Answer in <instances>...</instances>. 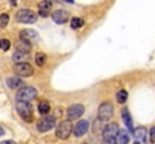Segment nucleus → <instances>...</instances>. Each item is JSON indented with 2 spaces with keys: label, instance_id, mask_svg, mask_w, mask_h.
<instances>
[{
  "label": "nucleus",
  "instance_id": "obj_1",
  "mask_svg": "<svg viewBox=\"0 0 155 144\" xmlns=\"http://www.w3.org/2000/svg\"><path fill=\"white\" fill-rule=\"evenodd\" d=\"M36 96H38V92H36L35 87L26 86V87L18 89V92H17V102H27V104H30Z\"/></svg>",
  "mask_w": 155,
  "mask_h": 144
},
{
  "label": "nucleus",
  "instance_id": "obj_2",
  "mask_svg": "<svg viewBox=\"0 0 155 144\" xmlns=\"http://www.w3.org/2000/svg\"><path fill=\"white\" fill-rule=\"evenodd\" d=\"M71 134H72V125H71V122L63 120V122H60L57 125V128H56V137L59 140H68Z\"/></svg>",
  "mask_w": 155,
  "mask_h": 144
},
{
  "label": "nucleus",
  "instance_id": "obj_3",
  "mask_svg": "<svg viewBox=\"0 0 155 144\" xmlns=\"http://www.w3.org/2000/svg\"><path fill=\"white\" fill-rule=\"evenodd\" d=\"M17 20L24 24H32L38 20V15H36V12H33L30 9H20L17 12Z\"/></svg>",
  "mask_w": 155,
  "mask_h": 144
},
{
  "label": "nucleus",
  "instance_id": "obj_4",
  "mask_svg": "<svg viewBox=\"0 0 155 144\" xmlns=\"http://www.w3.org/2000/svg\"><path fill=\"white\" fill-rule=\"evenodd\" d=\"M17 111H18V114L26 122H32L33 120V108H32L30 104H27V102H17Z\"/></svg>",
  "mask_w": 155,
  "mask_h": 144
},
{
  "label": "nucleus",
  "instance_id": "obj_5",
  "mask_svg": "<svg viewBox=\"0 0 155 144\" xmlns=\"http://www.w3.org/2000/svg\"><path fill=\"white\" fill-rule=\"evenodd\" d=\"M113 116V104L111 102H103L98 108V120L100 122H108Z\"/></svg>",
  "mask_w": 155,
  "mask_h": 144
},
{
  "label": "nucleus",
  "instance_id": "obj_6",
  "mask_svg": "<svg viewBox=\"0 0 155 144\" xmlns=\"http://www.w3.org/2000/svg\"><path fill=\"white\" fill-rule=\"evenodd\" d=\"M54 125H56V119L53 116H44V117H41L38 120L36 128H38L39 132H47V131H50V129L54 128Z\"/></svg>",
  "mask_w": 155,
  "mask_h": 144
},
{
  "label": "nucleus",
  "instance_id": "obj_7",
  "mask_svg": "<svg viewBox=\"0 0 155 144\" xmlns=\"http://www.w3.org/2000/svg\"><path fill=\"white\" fill-rule=\"evenodd\" d=\"M14 72L18 77H30V75H33V68H32V65H29L26 62H21V63L14 65Z\"/></svg>",
  "mask_w": 155,
  "mask_h": 144
},
{
  "label": "nucleus",
  "instance_id": "obj_8",
  "mask_svg": "<svg viewBox=\"0 0 155 144\" xmlns=\"http://www.w3.org/2000/svg\"><path fill=\"white\" fill-rule=\"evenodd\" d=\"M83 113H84V107H83L81 104H74V105H71V107L68 108V111H66L68 122H69V120H77V119H80V117L83 116Z\"/></svg>",
  "mask_w": 155,
  "mask_h": 144
},
{
  "label": "nucleus",
  "instance_id": "obj_9",
  "mask_svg": "<svg viewBox=\"0 0 155 144\" xmlns=\"http://www.w3.org/2000/svg\"><path fill=\"white\" fill-rule=\"evenodd\" d=\"M87 129H89V122H87V120H78V122L72 126V134L80 138V137L86 135Z\"/></svg>",
  "mask_w": 155,
  "mask_h": 144
},
{
  "label": "nucleus",
  "instance_id": "obj_10",
  "mask_svg": "<svg viewBox=\"0 0 155 144\" xmlns=\"http://www.w3.org/2000/svg\"><path fill=\"white\" fill-rule=\"evenodd\" d=\"M20 39L27 42V44H32L38 39V33L35 30H32V29H24V30L20 32Z\"/></svg>",
  "mask_w": 155,
  "mask_h": 144
},
{
  "label": "nucleus",
  "instance_id": "obj_11",
  "mask_svg": "<svg viewBox=\"0 0 155 144\" xmlns=\"http://www.w3.org/2000/svg\"><path fill=\"white\" fill-rule=\"evenodd\" d=\"M119 131L120 129H119V126L116 123H108L103 129V138H111V140H114Z\"/></svg>",
  "mask_w": 155,
  "mask_h": 144
},
{
  "label": "nucleus",
  "instance_id": "obj_12",
  "mask_svg": "<svg viewBox=\"0 0 155 144\" xmlns=\"http://www.w3.org/2000/svg\"><path fill=\"white\" fill-rule=\"evenodd\" d=\"M51 18L56 24H65L68 21V12L63 11V9H57V11H53L51 12Z\"/></svg>",
  "mask_w": 155,
  "mask_h": 144
},
{
  "label": "nucleus",
  "instance_id": "obj_13",
  "mask_svg": "<svg viewBox=\"0 0 155 144\" xmlns=\"http://www.w3.org/2000/svg\"><path fill=\"white\" fill-rule=\"evenodd\" d=\"M51 8H53V3L51 2H48V0H44V2H41L39 5H38V9H39V15L41 17H48L50 15V12H51Z\"/></svg>",
  "mask_w": 155,
  "mask_h": 144
},
{
  "label": "nucleus",
  "instance_id": "obj_14",
  "mask_svg": "<svg viewBox=\"0 0 155 144\" xmlns=\"http://www.w3.org/2000/svg\"><path fill=\"white\" fill-rule=\"evenodd\" d=\"M130 141V134L128 131H119L116 138H114V143L116 144H128Z\"/></svg>",
  "mask_w": 155,
  "mask_h": 144
},
{
  "label": "nucleus",
  "instance_id": "obj_15",
  "mask_svg": "<svg viewBox=\"0 0 155 144\" xmlns=\"http://www.w3.org/2000/svg\"><path fill=\"white\" fill-rule=\"evenodd\" d=\"M6 84H8V87H11V89H21L23 81H21L20 77H11V78L6 80Z\"/></svg>",
  "mask_w": 155,
  "mask_h": 144
},
{
  "label": "nucleus",
  "instance_id": "obj_16",
  "mask_svg": "<svg viewBox=\"0 0 155 144\" xmlns=\"http://www.w3.org/2000/svg\"><path fill=\"white\" fill-rule=\"evenodd\" d=\"M122 119H124V122H125V125L128 126V129H130V132H133L134 129H133V120H131V114H130V111L127 110V108H122Z\"/></svg>",
  "mask_w": 155,
  "mask_h": 144
},
{
  "label": "nucleus",
  "instance_id": "obj_17",
  "mask_svg": "<svg viewBox=\"0 0 155 144\" xmlns=\"http://www.w3.org/2000/svg\"><path fill=\"white\" fill-rule=\"evenodd\" d=\"M116 101H117L119 104H125V102L128 101V92H127V90H119V92L116 93Z\"/></svg>",
  "mask_w": 155,
  "mask_h": 144
},
{
  "label": "nucleus",
  "instance_id": "obj_18",
  "mask_svg": "<svg viewBox=\"0 0 155 144\" xmlns=\"http://www.w3.org/2000/svg\"><path fill=\"white\" fill-rule=\"evenodd\" d=\"M38 111L42 114V116H45V114H48V111H50V104L47 102V101H42V102H39V107H38Z\"/></svg>",
  "mask_w": 155,
  "mask_h": 144
},
{
  "label": "nucleus",
  "instance_id": "obj_19",
  "mask_svg": "<svg viewBox=\"0 0 155 144\" xmlns=\"http://www.w3.org/2000/svg\"><path fill=\"white\" fill-rule=\"evenodd\" d=\"M17 48H18L17 51H21V53H26V54H27V53L30 51V44H27V42H24V41L20 39L18 44H17Z\"/></svg>",
  "mask_w": 155,
  "mask_h": 144
},
{
  "label": "nucleus",
  "instance_id": "obj_20",
  "mask_svg": "<svg viewBox=\"0 0 155 144\" xmlns=\"http://www.w3.org/2000/svg\"><path fill=\"white\" fill-rule=\"evenodd\" d=\"M35 60H36V65H38V66H44L45 62H47V56H45L44 53H36Z\"/></svg>",
  "mask_w": 155,
  "mask_h": 144
},
{
  "label": "nucleus",
  "instance_id": "obj_21",
  "mask_svg": "<svg viewBox=\"0 0 155 144\" xmlns=\"http://www.w3.org/2000/svg\"><path fill=\"white\" fill-rule=\"evenodd\" d=\"M26 53H21V51H15L14 53V56H12V60L15 62V63H21V60H24L26 59Z\"/></svg>",
  "mask_w": 155,
  "mask_h": 144
},
{
  "label": "nucleus",
  "instance_id": "obj_22",
  "mask_svg": "<svg viewBox=\"0 0 155 144\" xmlns=\"http://www.w3.org/2000/svg\"><path fill=\"white\" fill-rule=\"evenodd\" d=\"M83 24H84V21L81 18H72L71 20V27L72 29H80V27H83Z\"/></svg>",
  "mask_w": 155,
  "mask_h": 144
},
{
  "label": "nucleus",
  "instance_id": "obj_23",
  "mask_svg": "<svg viewBox=\"0 0 155 144\" xmlns=\"http://www.w3.org/2000/svg\"><path fill=\"white\" fill-rule=\"evenodd\" d=\"M9 23V15L8 14H2L0 15V27H6Z\"/></svg>",
  "mask_w": 155,
  "mask_h": 144
},
{
  "label": "nucleus",
  "instance_id": "obj_24",
  "mask_svg": "<svg viewBox=\"0 0 155 144\" xmlns=\"http://www.w3.org/2000/svg\"><path fill=\"white\" fill-rule=\"evenodd\" d=\"M134 132V135L137 137V138H140V140H143L145 138V128H139V129H136V131H133Z\"/></svg>",
  "mask_w": 155,
  "mask_h": 144
},
{
  "label": "nucleus",
  "instance_id": "obj_25",
  "mask_svg": "<svg viewBox=\"0 0 155 144\" xmlns=\"http://www.w3.org/2000/svg\"><path fill=\"white\" fill-rule=\"evenodd\" d=\"M9 47H11L9 39H2V41H0V50L6 51V50H9Z\"/></svg>",
  "mask_w": 155,
  "mask_h": 144
},
{
  "label": "nucleus",
  "instance_id": "obj_26",
  "mask_svg": "<svg viewBox=\"0 0 155 144\" xmlns=\"http://www.w3.org/2000/svg\"><path fill=\"white\" fill-rule=\"evenodd\" d=\"M101 144H116V143H114V140H111V138H103V143Z\"/></svg>",
  "mask_w": 155,
  "mask_h": 144
},
{
  "label": "nucleus",
  "instance_id": "obj_27",
  "mask_svg": "<svg viewBox=\"0 0 155 144\" xmlns=\"http://www.w3.org/2000/svg\"><path fill=\"white\" fill-rule=\"evenodd\" d=\"M151 140H152V141H155V126L151 129Z\"/></svg>",
  "mask_w": 155,
  "mask_h": 144
},
{
  "label": "nucleus",
  "instance_id": "obj_28",
  "mask_svg": "<svg viewBox=\"0 0 155 144\" xmlns=\"http://www.w3.org/2000/svg\"><path fill=\"white\" fill-rule=\"evenodd\" d=\"M2 144H17V143H15V141H11V140H9V141H3Z\"/></svg>",
  "mask_w": 155,
  "mask_h": 144
},
{
  "label": "nucleus",
  "instance_id": "obj_29",
  "mask_svg": "<svg viewBox=\"0 0 155 144\" xmlns=\"http://www.w3.org/2000/svg\"><path fill=\"white\" fill-rule=\"evenodd\" d=\"M3 134H5V131H3V128H2V126H0V137H2V135H3Z\"/></svg>",
  "mask_w": 155,
  "mask_h": 144
},
{
  "label": "nucleus",
  "instance_id": "obj_30",
  "mask_svg": "<svg viewBox=\"0 0 155 144\" xmlns=\"http://www.w3.org/2000/svg\"><path fill=\"white\" fill-rule=\"evenodd\" d=\"M134 144H140V143H139V141H137V143H134Z\"/></svg>",
  "mask_w": 155,
  "mask_h": 144
}]
</instances>
